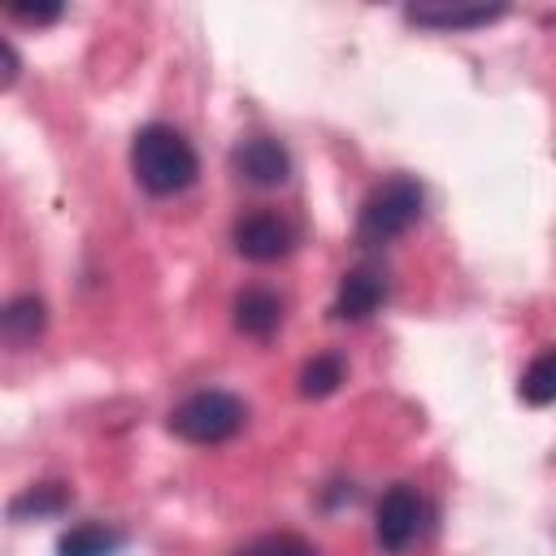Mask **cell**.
<instances>
[{
    "label": "cell",
    "mask_w": 556,
    "mask_h": 556,
    "mask_svg": "<svg viewBox=\"0 0 556 556\" xmlns=\"http://www.w3.org/2000/svg\"><path fill=\"white\" fill-rule=\"evenodd\" d=\"M504 17V9H434V4H413L408 9V22L417 26H434V30H469V26H486Z\"/></svg>",
    "instance_id": "obj_11"
},
{
    "label": "cell",
    "mask_w": 556,
    "mask_h": 556,
    "mask_svg": "<svg viewBox=\"0 0 556 556\" xmlns=\"http://www.w3.org/2000/svg\"><path fill=\"white\" fill-rule=\"evenodd\" d=\"M230 239H235V252L239 256L269 265V261H282L295 248V222L282 217V213H274V208H252V213H243L235 222Z\"/></svg>",
    "instance_id": "obj_5"
},
{
    "label": "cell",
    "mask_w": 556,
    "mask_h": 556,
    "mask_svg": "<svg viewBox=\"0 0 556 556\" xmlns=\"http://www.w3.org/2000/svg\"><path fill=\"white\" fill-rule=\"evenodd\" d=\"M130 169H135L143 191L178 195V191H187L195 182L200 161H195V148H191V139L182 130H174L165 122H148L130 143Z\"/></svg>",
    "instance_id": "obj_1"
},
{
    "label": "cell",
    "mask_w": 556,
    "mask_h": 556,
    "mask_svg": "<svg viewBox=\"0 0 556 556\" xmlns=\"http://www.w3.org/2000/svg\"><path fill=\"white\" fill-rule=\"evenodd\" d=\"M421 517H426V504H421V495H417L413 482L387 486L382 500H378V508H374V539H378V547L391 552V556L404 552L417 539Z\"/></svg>",
    "instance_id": "obj_4"
},
{
    "label": "cell",
    "mask_w": 556,
    "mask_h": 556,
    "mask_svg": "<svg viewBox=\"0 0 556 556\" xmlns=\"http://www.w3.org/2000/svg\"><path fill=\"white\" fill-rule=\"evenodd\" d=\"M0 56H4V87H13V78H17V56H13L9 43H0Z\"/></svg>",
    "instance_id": "obj_17"
},
{
    "label": "cell",
    "mask_w": 556,
    "mask_h": 556,
    "mask_svg": "<svg viewBox=\"0 0 556 556\" xmlns=\"http://www.w3.org/2000/svg\"><path fill=\"white\" fill-rule=\"evenodd\" d=\"M70 504V486L65 482H39L30 491H22L13 504H9V517L22 521V517H52Z\"/></svg>",
    "instance_id": "obj_14"
},
{
    "label": "cell",
    "mask_w": 556,
    "mask_h": 556,
    "mask_svg": "<svg viewBox=\"0 0 556 556\" xmlns=\"http://www.w3.org/2000/svg\"><path fill=\"white\" fill-rule=\"evenodd\" d=\"M9 17L30 22V26H43V22H56L61 17V4H9Z\"/></svg>",
    "instance_id": "obj_16"
},
{
    "label": "cell",
    "mask_w": 556,
    "mask_h": 556,
    "mask_svg": "<svg viewBox=\"0 0 556 556\" xmlns=\"http://www.w3.org/2000/svg\"><path fill=\"white\" fill-rule=\"evenodd\" d=\"M230 313H235V330L248 339H269L282 326V300L269 287H243Z\"/></svg>",
    "instance_id": "obj_8"
},
{
    "label": "cell",
    "mask_w": 556,
    "mask_h": 556,
    "mask_svg": "<svg viewBox=\"0 0 556 556\" xmlns=\"http://www.w3.org/2000/svg\"><path fill=\"white\" fill-rule=\"evenodd\" d=\"M243 421H248V408L230 391H195L182 404H174V413H169V430L195 447L235 439L243 430Z\"/></svg>",
    "instance_id": "obj_3"
},
{
    "label": "cell",
    "mask_w": 556,
    "mask_h": 556,
    "mask_svg": "<svg viewBox=\"0 0 556 556\" xmlns=\"http://www.w3.org/2000/svg\"><path fill=\"white\" fill-rule=\"evenodd\" d=\"M235 556H317V547L300 534H261V539L243 543Z\"/></svg>",
    "instance_id": "obj_15"
},
{
    "label": "cell",
    "mask_w": 556,
    "mask_h": 556,
    "mask_svg": "<svg viewBox=\"0 0 556 556\" xmlns=\"http://www.w3.org/2000/svg\"><path fill=\"white\" fill-rule=\"evenodd\" d=\"M122 547V534L113 526H100V521H83L74 530L61 534L56 543V556H113Z\"/></svg>",
    "instance_id": "obj_10"
},
{
    "label": "cell",
    "mask_w": 556,
    "mask_h": 556,
    "mask_svg": "<svg viewBox=\"0 0 556 556\" xmlns=\"http://www.w3.org/2000/svg\"><path fill=\"white\" fill-rule=\"evenodd\" d=\"M421 204H426V191H421L417 178H408V174L382 178V182L361 200V213H356V243L378 248V243L400 239V235L421 217Z\"/></svg>",
    "instance_id": "obj_2"
},
{
    "label": "cell",
    "mask_w": 556,
    "mask_h": 556,
    "mask_svg": "<svg viewBox=\"0 0 556 556\" xmlns=\"http://www.w3.org/2000/svg\"><path fill=\"white\" fill-rule=\"evenodd\" d=\"M43 326H48V304H43L39 295H13V300L4 304V313H0V334H4V343H13V348L35 343V339L43 334Z\"/></svg>",
    "instance_id": "obj_9"
},
{
    "label": "cell",
    "mask_w": 556,
    "mask_h": 556,
    "mask_svg": "<svg viewBox=\"0 0 556 556\" xmlns=\"http://www.w3.org/2000/svg\"><path fill=\"white\" fill-rule=\"evenodd\" d=\"M343 378H348L343 356L321 352V356H313V361L300 369V395H304V400H326L330 391H339Z\"/></svg>",
    "instance_id": "obj_13"
},
{
    "label": "cell",
    "mask_w": 556,
    "mask_h": 556,
    "mask_svg": "<svg viewBox=\"0 0 556 556\" xmlns=\"http://www.w3.org/2000/svg\"><path fill=\"white\" fill-rule=\"evenodd\" d=\"M517 395H521L526 404H534V408L556 404V348L539 352V356L526 365V374H521V382H517Z\"/></svg>",
    "instance_id": "obj_12"
},
{
    "label": "cell",
    "mask_w": 556,
    "mask_h": 556,
    "mask_svg": "<svg viewBox=\"0 0 556 556\" xmlns=\"http://www.w3.org/2000/svg\"><path fill=\"white\" fill-rule=\"evenodd\" d=\"M230 161H235V169H239L252 187H278V182L291 178V156H287V148H282L278 139H269V135L243 139Z\"/></svg>",
    "instance_id": "obj_7"
},
{
    "label": "cell",
    "mask_w": 556,
    "mask_h": 556,
    "mask_svg": "<svg viewBox=\"0 0 556 556\" xmlns=\"http://www.w3.org/2000/svg\"><path fill=\"white\" fill-rule=\"evenodd\" d=\"M387 295H391L387 269L374 265V261H361V265H352V269L339 278V291H334L330 313H334L339 321H365V317H374V313L387 304Z\"/></svg>",
    "instance_id": "obj_6"
}]
</instances>
